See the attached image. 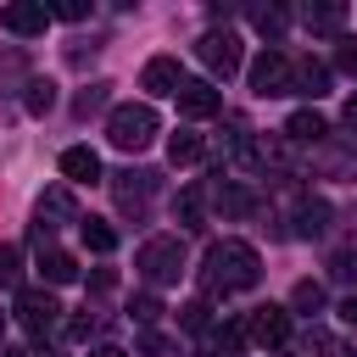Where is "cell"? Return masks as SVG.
<instances>
[{
    "instance_id": "9",
    "label": "cell",
    "mask_w": 357,
    "mask_h": 357,
    "mask_svg": "<svg viewBox=\"0 0 357 357\" xmlns=\"http://www.w3.org/2000/svg\"><path fill=\"white\" fill-rule=\"evenodd\" d=\"M173 100H178V112H184V117H218V112H223V89H218V84H206V78H184Z\"/></svg>"
},
{
    "instance_id": "23",
    "label": "cell",
    "mask_w": 357,
    "mask_h": 357,
    "mask_svg": "<svg viewBox=\"0 0 357 357\" xmlns=\"http://www.w3.org/2000/svg\"><path fill=\"white\" fill-rule=\"evenodd\" d=\"M39 273H45V284H67V279H78V262H73L67 251H56V245H50V251L39 257Z\"/></svg>"
},
{
    "instance_id": "33",
    "label": "cell",
    "mask_w": 357,
    "mask_h": 357,
    "mask_svg": "<svg viewBox=\"0 0 357 357\" xmlns=\"http://www.w3.org/2000/svg\"><path fill=\"white\" fill-rule=\"evenodd\" d=\"M100 100H106V84H89V89L78 95V117H89V112H95Z\"/></svg>"
},
{
    "instance_id": "17",
    "label": "cell",
    "mask_w": 357,
    "mask_h": 357,
    "mask_svg": "<svg viewBox=\"0 0 357 357\" xmlns=\"http://www.w3.org/2000/svg\"><path fill=\"white\" fill-rule=\"evenodd\" d=\"M324 229H329V201H301V206H296V223H290V234L312 240V234H324Z\"/></svg>"
},
{
    "instance_id": "11",
    "label": "cell",
    "mask_w": 357,
    "mask_h": 357,
    "mask_svg": "<svg viewBox=\"0 0 357 357\" xmlns=\"http://www.w3.org/2000/svg\"><path fill=\"white\" fill-rule=\"evenodd\" d=\"M139 84H145L151 95H178L184 73H178V61H173V56H151V61H145V73H139Z\"/></svg>"
},
{
    "instance_id": "8",
    "label": "cell",
    "mask_w": 357,
    "mask_h": 357,
    "mask_svg": "<svg viewBox=\"0 0 357 357\" xmlns=\"http://www.w3.org/2000/svg\"><path fill=\"white\" fill-rule=\"evenodd\" d=\"M245 329H251V340L257 346H284L290 340V307H251L245 312Z\"/></svg>"
},
{
    "instance_id": "37",
    "label": "cell",
    "mask_w": 357,
    "mask_h": 357,
    "mask_svg": "<svg viewBox=\"0 0 357 357\" xmlns=\"http://www.w3.org/2000/svg\"><path fill=\"white\" fill-rule=\"evenodd\" d=\"M89 284H95V290H112V284H117V273H112V268H95V273H89Z\"/></svg>"
},
{
    "instance_id": "24",
    "label": "cell",
    "mask_w": 357,
    "mask_h": 357,
    "mask_svg": "<svg viewBox=\"0 0 357 357\" xmlns=\"http://www.w3.org/2000/svg\"><path fill=\"white\" fill-rule=\"evenodd\" d=\"M22 106H28L33 117H45V112L56 106V84H50V78H28V95H22Z\"/></svg>"
},
{
    "instance_id": "7",
    "label": "cell",
    "mask_w": 357,
    "mask_h": 357,
    "mask_svg": "<svg viewBox=\"0 0 357 357\" xmlns=\"http://www.w3.org/2000/svg\"><path fill=\"white\" fill-rule=\"evenodd\" d=\"M195 56H201V67L218 73V78H234V73H240V39H234L229 28H223V33L206 28V33L195 39Z\"/></svg>"
},
{
    "instance_id": "4",
    "label": "cell",
    "mask_w": 357,
    "mask_h": 357,
    "mask_svg": "<svg viewBox=\"0 0 357 357\" xmlns=\"http://www.w3.org/2000/svg\"><path fill=\"white\" fill-rule=\"evenodd\" d=\"M251 89L262 100H279V95H296V61L284 50H262L251 61Z\"/></svg>"
},
{
    "instance_id": "38",
    "label": "cell",
    "mask_w": 357,
    "mask_h": 357,
    "mask_svg": "<svg viewBox=\"0 0 357 357\" xmlns=\"http://www.w3.org/2000/svg\"><path fill=\"white\" fill-rule=\"evenodd\" d=\"M340 318H346V324H357V290H351V296L340 301Z\"/></svg>"
},
{
    "instance_id": "27",
    "label": "cell",
    "mask_w": 357,
    "mask_h": 357,
    "mask_svg": "<svg viewBox=\"0 0 357 357\" xmlns=\"http://www.w3.org/2000/svg\"><path fill=\"white\" fill-rule=\"evenodd\" d=\"M307 351H318V357H357V351H351L346 340H335L329 329H312V335H307Z\"/></svg>"
},
{
    "instance_id": "3",
    "label": "cell",
    "mask_w": 357,
    "mask_h": 357,
    "mask_svg": "<svg viewBox=\"0 0 357 357\" xmlns=\"http://www.w3.org/2000/svg\"><path fill=\"white\" fill-rule=\"evenodd\" d=\"M134 268H139L151 284H173V279L184 273V240H178V234H156V240H145L139 257H134Z\"/></svg>"
},
{
    "instance_id": "43",
    "label": "cell",
    "mask_w": 357,
    "mask_h": 357,
    "mask_svg": "<svg viewBox=\"0 0 357 357\" xmlns=\"http://www.w3.org/2000/svg\"><path fill=\"white\" fill-rule=\"evenodd\" d=\"M195 357H218V351H195Z\"/></svg>"
},
{
    "instance_id": "13",
    "label": "cell",
    "mask_w": 357,
    "mask_h": 357,
    "mask_svg": "<svg viewBox=\"0 0 357 357\" xmlns=\"http://www.w3.org/2000/svg\"><path fill=\"white\" fill-rule=\"evenodd\" d=\"M112 190H117V206H123V212H139V206L151 201V190H156V173H117Z\"/></svg>"
},
{
    "instance_id": "18",
    "label": "cell",
    "mask_w": 357,
    "mask_h": 357,
    "mask_svg": "<svg viewBox=\"0 0 357 357\" xmlns=\"http://www.w3.org/2000/svg\"><path fill=\"white\" fill-rule=\"evenodd\" d=\"M201 151H206V139H201L195 128H178V134L167 139V162H173V167H190V162H201Z\"/></svg>"
},
{
    "instance_id": "31",
    "label": "cell",
    "mask_w": 357,
    "mask_h": 357,
    "mask_svg": "<svg viewBox=\"0 0 357 357\" xmlns=\"http://www.w3.org/2000/svg\"><path fill=\"white\" fill-rule=\"evenodd\" d=\"M335 67H340V73H351V78H357V33H346V39H340V45H335Z\"/></svg>"
},
{
    "instance_id": "34",
    "label": "cell",
    "mask_w": 357,
    "mask_h": 357,
    "mask_svg": "<svg viewBox=\"0 0 357 357\" xmlns=\"http://www.w3.org/2000/svg\"><path fill=\"white\" fill-rule=\"evenodd\" d=\"M56 17H61V22H84L89 6H84V0H67V6H56Z\"/></svg>"
},
{
    "instance_id": "12",
    "label": "cell",
    "mask_w": 357,
    "mask_h": 357,
    "mask_svg": "<svg viewBox=\"0 0 357 357\" xmlns=\"http://www.w3.org/2000/svg\"><path fill=\"white\" fill-rule=\"evenodd\" d=\"M61 173H67V184H100V156L89 145H67L61 151Z\"/></svg>"
},
{
    "instance_id": "39",
    "label": "cell",
    "mask_w": 357,
    "mask_h": 357,
    "mask_svg": "<svg viewBox=\"0 0 357 357\" xmlns=\"http://www.w3.org/2000/svg\"><path fill=\"white\" fill-rule=\"evenodd\" d=\"M89 357H123V346H95Z\"/></svg>"
},
{
    "instance_id": "28",
    "label": "cell",
    "mask_w": 357,
    "mask_h": 357,
    "mask_svg": "<svg viewBox=\"0 0 357 357\" xmlns=\"http://www.w3.org/2000/svg\"><path fill=\"white\" fill-rule=\"evenodd\" d=\"M178 324H184V329H212V301H206V296H201V301H184V307H178Z\"/></svg>"
},
{
    "instance_id": "15",
    "label": "cell",
    "mask_w": 357,
    "mask_h": 357,
    "mask_svg": "<svg viewBox=\"0 0 357 357\" xmlns=\"http://www.w3.org/2000/svg\"><path fill=\"white\" fill-rule=\"evenodd\" d=\"M296 95H312V100L329 95V67L312 61V56H301V61H296Z\"/></svg>"
},
{
    "instance_id": "21",
    "label": "cell",
    "mask_w": 357,
    "mask_h": 357,
    "mask_svg": "<svg viewBox=\"0 0 357 357\" xmlns=\"http://www.w3.org/2000/svg\"><path fill=\"white\" fill-rule=\"evenodd\" d=\"M173 212H178V223H184V229H201V223H206V190H201V184H190V190L178 195V206H173Z\"/></svg>"
},
{
    "instance_id": "32",
    "label": "cell",
    "mask_w": 357,
    "mask_h": 357,
    "mask_svg": "<svg viewBox=\"0 0 357 357\" xmlns=\"http://www.w3.org/2000/svg\"><path fill=\"white\" fill-rule=\"evenodd\" d=\"M173 346H167V335H156V329H145L139 335V357H167Z\"/></svg>"
},
{
    "instance_id": "1",
    "label": "cell",
    "mask_w": 357,
    "mask_h": 357,
    "mask_svg": "<svg viewBox=\"0 0 357 357\" xmlns=\"http://www.w3.org/2000/svg\"><path fill=\"white\" fill-rule=\"evenodd\" d=\"M257 279H262V257L251 240H212L206 245V262H201L206 296H234V290H251Z\"/></svg>"
},
{
    "instance_id": "35",
    "label": "cell",
    "mask_w": 357,
    "mask_h": 357,
    "mask_svg": "<svg viewBox=\"0 0 357 357\" xmlns=\"http://www.w3.org/2000/svg\"><path fill=\"white\" fill-rule=\"evenodd\" d=\"M67 335H73V340H89V335H95V318H73Z\"/></svg>"
},
{
    "instance_id": "25",
    "label": "cell",
    "mask_w": 357,
    "mask_h": 357,
    "mask_svg": "<svg viewBox=\"0 0 357 357\" xmlns=\"http://www.w3.org/2000/svg\"><path fill=\"white\" fill-rule=\"evenodd\" d=\"M251 22H257V33L279 39V33H284V22H290V11H284V6H257V11H251Z\"/></svg>"
},
{
    "instance_id": "19",
    "label": "cell",
    "mask_w": 357,
    "mask_h": 357,
    "mask_svg": "<svg viewBox=\"0 0 357 357\" xmlns=\"http://www.w3.org/2000/svg\"><path fill=\"white\" fill-rule=\"evenodd\" d=\"M245 340H251L245 318H229V324H212V335H206V351H240Z\"/></svg>"
},
{
    "instance_id": "41",
    "label": "cell",
    "mask_w": 357,
    "mask_h": 357,
    "mask_svg": "<svg viewBox=\"0 0 357 357\" xmlns=\"http://www.w3.org/2000/svg\"><path fill=\"white\" fill-rule=\"evenodd\" d=\"M0 357H28V351H0Z\"/></svg>"
},
{
    "instance_id": "29",
    "label": "cell",
    "mask_w": 357,
    "mask_h": 357,
    "mask_svg": "<svg viewBox=\"0 0 357 357\" xmlns=\"http://www.w3.org/2000/svg\"><path fill=\"white\" fill-rule=\"evenodd\" d=\"M17 273H22V245H0V284H17Z\"/></svg>"
},
{
    "instance_id": "20",
    "label": "cell",
    "mask_w": 357,
    "mask_h": 357,
    "mask_svg": "<svg viewBox=\"0 0 357 357\" xmlns=\"http://www.w3.org/2000/svg\"><path fill=\"white\" fill-rule=\"evenodd\" d=\"M301 22H307L312 33H340V28H346V6H307Z\"/></svg>"
},
{
    "instance_id": "22",
    "label": "cell",
    "mask_w": 357,
    "mask_h": 357,
    "mask_svg": "<svg viewBox=\"0 0 357 357\" xmlns=\"http://www.w3.org/2000/svg\"><path fill=\"white\" fill-rule=\"evenodd\" d=\"M78 234H84V245H89V251H100V257H106V251H117V229H112L106 218H84V223H78Z\"/></svg>"
},
{
    "instance_id": "40",
    "label": "cell",
    "mask_w": 357,
    "mask_h": 357,
    "mask_svg": "<svg viewBox=\"0 0 357 357\" xmlns=\"http://www.w3.org/2000/svg\"><path fill=\"white\" fill-rule=\"evenodd\" d=\"M346 128H357V95L346 100Z\"/></svg>"
},
{
    "instance_id": "30",
    "label": "cell",
    "mask_w": 357,
    "mask_h": 357,
    "mask_svg": "<svg viewBox=\"0 0 357 357\" xmlns=\"http://www.w3.org/2000/svg\"><path fill=\"white\" fill-rule=\"evenodd\" d=\"M128 318H139V324L151 329V324L162 318V301H156V296H134V301H128Z\"/></svg>"
},
{
    "instance_id": "26",
    "label": "cell",
    "mask_w": 357,
    "mask_h": 357,
    "mask_svg": "<svg viewBox=\"0 0 357 357\" xmlns=\"http://www.w3.org/2000/svg\"><path fill=\"white\" fill-rule=\"evenodd\" d=\"M290 307H296V312H307V318H312V312H318V307H324V284H318V279H301V284H296V290H290Z\"/></svg>"
},
{
    "instance_id": "10",
    "label": "cell",
    "mask_w": 357,
    "mask_h": 357,
    "mask_svg": "<svg viewBox=\"0 0 357 357\" xmlns=\"http://www.w3.org/2000/svg\"><path fill=\"white\" fill-rule=\"evenodd\" d=\"M0 28H6V33L33 39V33H45V28H50V6H45V0H17V6H6V11H0Z\"/></svg>"
},
{
    "instance_id": "14",
    "label": "cell",
    "mask_w": 357,
    "mask_h": 357,
    "mask_svg": "<svg viewBox=\"0 0 357 357\" xmlns=\"http://www.w3.org/2000/svg\"><path fill=\"white\" fill-rule=\"evenodd\" d=\"M284 134H290L296 145H324V139H329V123H324L318 112H290Z\"/></svg>"
},
{
    "instance_id": "2",
    "label": "cell",
    "mask_w": 357,
    "mask_h": 357,
    "mask_svg": "<svg viewBox=\"0 0 357 357\" xmlns=\"http://www.w3.org/2000/svg\"><path fill=\"white\" fill-rule=\"evenodd\" d=\"M156 128H162V123H156V112H151L145 100H139V106L123 100V106H112V117H106V139H112L117 151H145V145L156 139Z\"/></svg>"
},
{
    "instance_id": "36",
    "label": "cell",
    "mask_w": 357,
    "mask_h": 357,
    "mask_svg": "<svg viewBox=\"0 0 357 357\" xmlns=\"http://www.w3.org/2000/svg\"><path fill=\"white\" fill-rule=\"evenodd\" d=\"M329 273H335V279H346V273H351V251H335V262H329Z\"/></svg>"
},
{
    "instance_id": "5",
    "label": "cell",
    "mask_w": 357,
    "mask_h": 357,
    "mask_svg": "<svg viewBox=\"0 0 357 357\" xmlns=\"http://www.w3.org/2000/svg\"><path fill=\"white\" fill-rule=\"evenodd\" d=\"M67 223H84V218H78V201H73L67 184H50V190L33 201V234L45 240V234H56V229H67Z\"/></svg>"
},
{
    "instance_id": "16",
    "label": "cell",
    "mask_w": 357,
    "mask_h": 357,
    "mask_svg": "<svg viewBox=\"0 0 357 357\" xmlns=\"http://www.w3.org/2000/svg\"><path fill=\"white\" fill-rule=\"evenodd\" d=\"M212 201H218L223 218H245V212H251V195H245L234 178H212Z\"/></svg>"
},
{
    "instance_id": "42",
    "label": "cell",
    "mask_w": 357,
    "mask_h": 357,
    "mask_svg": "<svg viewBox=\"0 0 357 357\" xmlns=\"http://www.w3.org/2000/svg\"><path fill=\"white\" fill-rule=\"evenodd\" d=\"M0 340H6V312H0Z\"/></svg>"
},
{
    "instance_id": "6",
    "label": "cell",
    "mask_w": 357,
    "mask_h": 357,
    "mask_svg": "<svg viewBox=\"0 0 357 357\" xmlns=\"http://www.w3.org/2000/svg\"><path fill=\"white\" fill-rule=\"evenodd\" d=\"M17 324H22L33 340H45V335L61 324V301H56L50 290H17Z\"/></svg>"
}]
</instances>
